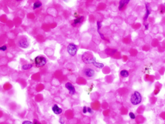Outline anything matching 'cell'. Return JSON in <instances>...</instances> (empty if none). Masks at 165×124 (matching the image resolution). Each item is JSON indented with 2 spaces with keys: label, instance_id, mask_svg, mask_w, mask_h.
<instances>
[{
  "label": "cell",
  "instance_id": "6da1fadb",
  "mask_svg": "<svg viewBox=\"0 0 165 124\" xmlns=\"http://www.w3.org/2000/svg\"><path fill=\"white\" fill-rule=\"evenodd\" d=\"M82 60L85 64H92L93 65L97 62L95 58L92 56L91 53L89 52H85L82 56Z\"/></svg>",
  "mask_w": 165,
  "mask_h": 124
},
{
  "label": "cell",
  "instance_id": "7a4b0ae2",
  "mask_svg": "<svg viewBox=\"0 0 165 124\" xmlns=\"http://www.w3.org/2000/svg\"><path fill=\"white\" fill-rule=\"evenodd\" d=\"M142 101V96L140 93L138 91H135L131 95L130 98V101L134 105L139 104Z\"/></svg>",
  "mask_w": 165,
  "mask_h": 124
},
{
  "label": "cell",
  "instance_id": "3957f363",
  "mask_svg": "<svg viewBox=\"0 0 165 124\" xmlns=\"http://www.w3.org/2000/svg\"><path fill=\"white\" fill-rule=\"evenodd\" d=\"M34 62L37 67H41L44 66L47 63L46 59L42 56H38L34 59Z\"/></svg>",
  "mask_w": 165,
  "mask_h": 124
},
{
  "label": "cell",
  "instance_id": "277c9868",
  "mask_svg": "<svg viewBox=\"0 0 165 124\" xmlns=\"http://www.w3.org/2000/svg\"><path fill=\"white\" fill-rule=\"evenodd\" d=\"M18 45L19 47L22 48H27L29 46L28 40L25 36H21L18 41Z\"/></svg>",
  "mask_w": 165,
  "mask_h": 124
},
{
  "label": "cell",
  "instance_id": "5b68a950",
  "mask_svg": "<svg viewBox=\"0 0 165 124\" xmlns=\"http://www.w3.org/2000/svg\"><path fill=\"white\" fill-rule=\"evenodd\" d=\"M67 51L70 56H74L77 52V48L74 44H70L67 46Z\"/></svg>",
  "mask_w": 165,
  "mask_h": 124
},
{
  "label": "cell",
  "instance_id": "8992f818",
  "mask_svg": "<svg viewBox=\"0 0 165 124\" xmlns=\"http://www.w3.org/2000/svg\"><path fill=\"white\" fill-rule=\"evenodd\" d=\"M65 87L69 90V94L71 95H74L76 93V90L73 85L70 82H67L65 85Z\"/></svg>",
  "mask_w": 165,
  "mask_h": 124
},
{
  "label": "cell",
  "instance_id": "52a82bcc",
  "mask_svg": "<svg viewBox=\"0 0 165 124\" xmlns=\"http://www.w3.org/2000/svg\"><path fill=\"white\" fill-rule=\"evenodd\" d=\"M84 74L87 77H92L94 74V71L91 68H86L84 70Z\"/></svg>",
  "mask_w": 165,
  "mask_h": 124
},
{
  "label": "cell",
  "instance_id": "ba28073f",
  "mask_svg": "<svg viewBox=\"0 0 165 124\" xmlns=\"http://www.w3.org/2000/svg\"><path fill=\"white\" fill-rule=\"evenodd\" d=\"M52 110L53 113L56 115H60L63 112V110L56 104L53 105L52 108Z\"/></svg>",
  "mask_w": 165,
  "mask_h": 124
},
{
  "label": "cell",
  "instance_id": "9c48e42d",
  "mask_svg": "<svg viewBox=\"0 0 165 124\" xmlns=\"http://www.w3.org/2000/svg\"><path fill=\"white\" fill-rule=\"evenodd\" d=\"M130 1H121L120 2V5L119 6V9L120 10H121L125 5H127Z\"/></svg>",
  "mask_w": 165,
  "mask_h": 124
},
{
  "label": "cell",
  "instance_id": "30bf717a",
  "mask_svg": "<svg viewBox=\"0 0 165 124\" xmlns=\"http://www.w3.org/2000/svg\"><path fill=\"white\" fill-rule=\"evenodd\" d=\"M120 75L123 77H127L129 76V73L126 70H123L121 71Z\"/></svg>",
  "mask_w": 165,
  "mask_h": 124
},
{
  "label": "cell",
  "instance_id": "8fae6325",
  "mask_svg": "<svg viewBox=\"0 0 165 124\" xmlns=\"http://www.w3.org/2000/svg\"><path fill=\"white\" fill-rule=\"evenodd\" d=\"M83 17H79V18H77V19H75L74 20V23H73V25H77L78 24H79V23H80L82 19H83Z\"/></svg>",
  "mask_w": 165,
  "mask_h": 124
},
{
  "label": "cell",
  "instance_id": "7c38bea8",
  "mask_svg": "<svg viewBox=\"0 0 165 124\" xmlns=\"http://www.w3.org/2000/svg\"><path fill=\"white\" fill-rule=\"evenodd\" d=\"M42 4L41 2H36L34 3L33 8H34V9H36V8L40 7L41 6H42Z\"/></svg>",
  "mask_w": 165,
  "mask_h": 124
},
{
  "label": "cell",
  "instance_id": "4fadbf2b",
  "mask_svg": "<svg viewBox=\"0 0 165 124\" xmlns=\"http://www.w3.org/2000/svg\"><path fill=\"white\" fill-rule=\"evenodd\" d=\"M32 67H33V65L32 64H26L22 66V69L24 70H27L30 69L32 68Z\"/></svg>",
  "mask_w": 165,
  "mask_h": 124
},
{
  "label": "cell",
  "instance_id": "5bb4252c",
  "mask_svg": "<svg viewBox=\"0 0 165 124\" xmlns=\"http://www.w3.org/2000/svg\"><path fill=\"white\" fill-rule=\"evenodd\" d=\"M146 15L145 16V18H144V19H146L148 17V16L150 14V10H149V7L147 6V5H146Z\"/></svg>",
  "mask_w": 165,
  "mask_h": 124
},
{
  "label": "cell",
  "instance_id": "9a60e30c",
  "mask_svg": "<svg viewBox=\"0 0 165 124\" xmlns=\"http://www.w3.org/2000/svg\"><path fill=\"white\" fill-rule=\"evenodd\" d=\"M129 116L130 117V118L131 119H135L136 118V116L135 115V114L132 113V112H130L129 113Z\"/></svg>",
  "mask_w": 165,
  "mask_h": 124
},
{
  "label": "cell",
  "instance_id": "2e32d148",
  "mask_svg": "<svg viewBox=\"0 0 165 124\" xmlns=\"http://www.w3.org/2000/svg\"><path fill=\"white\" fill-rule=\"evenodd\" d=\"M22 124H34L32 122L30 121H27V120H26V121H24Z\"/></svg>",
  "mask_w": 165,
  "mask_h": 124
},
{
  "label": "cell",
  "instance_id": "e0dca14e",
  "mask_svg": "<svg viewBox=\"0 0 165 124\" xmlns=\"http://www.w3.org/2000/svg\"><path fill=\"white\" fill-rule=\"evenodd\" d=\"M97 30L98 31H99V29L101 28V22L100 21H97Z\"/></svg>",
  "mask_w": 165,
  "mask_h": 124
},
{
  "label": "cell",
  "instance_id": "ac0fdd59",
  "mask_svg": "<svg viewBox=\"0 0 165 124\" xmlns=\"http://www.w3.org/2000/svg\"><path fill=\"white\" fill-rule=\"evenodd\" d=\"M6 49H7V47L5 46H3L2 47H0V50L3 51H5Z\"/></svg>",
  "mask_w": 165,
  "mask_h": 124
},
{
  "label": "cell",
  "instance_id": "d6986e66",
  "mask_svg": "<svg viewBox=\"0 0 165 124\" xmlns=\"http://www.w3.org/2000/svg\"><path fill=\"white\" fill-rule=\"evenodd\" d=\"M87 107L86 106H84L83 108V113L84 114H86L87 112Z\"/></svg>",
  "mask_w": 165,
  "mask_h": 124
},
{
  "label": "cell",
  "instance_id": "ffe728a7",
  "mask_svg": "<svg viewBox=\"0 0 165 124\" xmlns=\"http://www.w3.org/2000/svg\"><path fill=\"white\" fill-rule=\"evenodd\" d=\"M87 111L90 114H92V113H93L92 109L90 107H87Z\"/></svg>",
  "mask_w": 165,
  "mask_h": 124
},
{
  "label": "cell",
  "instance_id": "44dd1931",
  "mask_svg": "<svg viewBox=\"0 0 165 124\" xmlns=\"http://www.w3.org/2000/svg\"><path fill=\"white\" fill-rule=\"evenodd\" d=\"M34 124H40V123L38 122H37V121H34Z\"/></svg>",
  "mask_w": 165,
  "mask_h": 124
}]
</instances>
